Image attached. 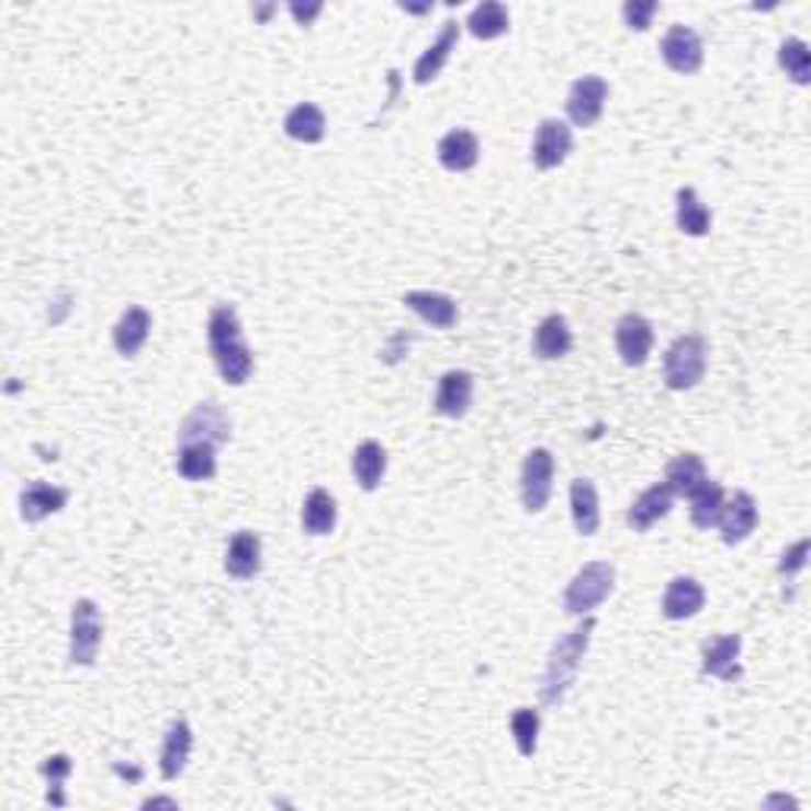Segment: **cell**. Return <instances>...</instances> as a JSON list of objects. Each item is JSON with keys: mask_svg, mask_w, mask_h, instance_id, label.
I'll list each match as a JSON object with an SVG mask.
<instances>
[{"mask_svg": "<svg viewBox=\"0 0 811 811\" xmlns=\"http://www.w3.org/2000/svg\"><path fill=\"white\" fill-rule=\"evenodd\" d=\"M206 339H210L213 362L219 368L225 384H232V387L248 384L254 374V356L251 346L245 342L241 320H238V314H235L232 305L213 308L210 324H206Z\"/></svg>", "mask_w": 811, "mask_h": 811, "instance_id": "cell-1", "label": "cell"}, {"mask_svg": "<svg viewBox=\"0 0 811 811\" xmlns=\"http://www.w3.org/2000/svg\"><path fill=\"white\" fill-rule=\"evenodd\" d=\"M593 628H596V618L584 616V621L567 631L564 638L555 641L552 653H549V663H545V672H542V685H539V700L545 707H555L564 691L574 685L577 678V669H581V660L587 656L589 638H593Z\"/></svg>", "mask_w": 811, "mask_h": 811, "instance_id": "cell-2", "label": "cell"}, {"mask_svg": "<svg viewBox=\"0 0 811 811\" xmlns=\"http://www.w3.org/2000/svg\"><path fill=\"white\" fill-rule=\"evenodd\" d=\"M612 589H616V567L609 561H589L564 589V612L577 618L593 616V609H599L612 596Z\"/></svg>", "mask_w": 811, "mask_h": 811, "instance_id": "cell-3", "label": "cell"}, {"mask_svg": "<svg viewBox=\"0 0 811 811\" xmlns=\"http://www.w3.org/2000/svg\"><path fill=\"white\" fill-rule=\"evenodd\" d=\"M666 387L669 391H691L707 374V339L700 334L678 336L663 362Z\"/></svg>", "mask_w": 811, "mask_h": 811, "instance_id": "cell-4", "label": "cell"}, {"mask_svg": "<svg viewBox=\"0 0 811 811\" xmlns=\"http://www.w3.org/2000/svg\"><path fill=\"white\" fill-rule=\"evenodd\" d=\"M102 646V616L92 599H77L70 612V663L92 666Z\"/></svg>", "mask_w": 811, "mask_h": 811, "instance_id": "cell-5", "label": "cell"}, {"mask_svg": "<svg viewBox=\"0 0 811 811\" xmlns=\"http://www.w3.org/2000/svg\"><path fill=\"white\" fill-rule=\"evenodd\" d=\"M552 482H555V457L552 450L536 448L523 460V476H520V495L527 514H542L552 498Z\"/></svg>", "mask_w": 811, "mask_h": 811, "instance_id": "cell-6", "label": "cell"}, {"mask_svg": "<svg viewBox=\"0 0 811 811\" xmlns=\"http://www.w3.org/2000/svg\"><path fill=\"white\" fill-rule=\"evenodd\" d=\"M232 438V419L223 413L219 403H196L194 413L181 421L178 428V444L206 441V444H228Z\"/></svg>", "mask_w": 811, "mask_h": 811, "instance_id": "cell-7", "label": "cell"}, {"mask_svg": "<svg viewBox=\"0 0 811 811\" xmlns=\"http://www.w3.org/2000/svg\"><path fill=\"white\" fill-rule=\"evenodd\" d=\"M606 102H609V83H606L602 77L589 74V77H581L577 83L571 86L564 109H567L571 124H577V127H593V124L602 117V112H606Z\"/></svg>", "mask_w": 811, "mask_h": 811, "instance_id": "cell-8", "label": "cell"}, {"mask_svg": "<svg viewBox=\"0 0 811 811\" xmlns=\"http://www.w3.org/2000/svg\"><path fill=\"white\" fill-rule=\"evenodd\" d=\"M574 149V134L571 127L559 121V117H545L539 127H536V137H532V166L539 171H552V168L564 166V159L571 156Z\"/></svg>", "mask_w": 811, "mask_h": 811, "instance_id": "cell-9", "label": "cell"}, {"mask_svg": "<svg viewBox=\"0 0 811 811\" xmlns=\"http://www.w3.org/2000/svg\"><path fill=\"white\" fill-rule=\"evenodd\" d=\"M660 55L666 60V67L675 70V74H698L700 64H703V42H700L695 29L672 26L663 35Z\"/></svg>", "mask_w": 811, "mask_h": 811, "instance_id": "cell-10", "label": "cell"}, {"mask_svg": "<svg viewBox=\"0 0 811 811\" xmlns=\"http://www.w3.org/2000/svg\"><path fill=\"white\" fill-rule=\"evenodd\" d=\"M653 324L641 314H624L616 327V349L621 362L631 368H641L653 352Z\"/></svg>", "mask_w": 811, "mask_h": 811, "instance_id": "cell-11", "label": "cell"}, {"mask_svg": "<svg viewBox=\"0 0 811 811\" xmlns=\"http://www.w3.org/2000/svg\"><path fill=\"white\" fill-rule=\"evenodd\" d=\"M473 391H476V381L470 371H448L441 381H438V393H435V413L444 416V419H463L473 406Z\"/></svg>", "mask_w": 811, "mask_h": 811, "instance_id": "cell-12", "label": "cell"}, {"mask_svg": "<svg viewBox=\"0 0 811 811\" xmlns=\"http://www.w3.org/2000/svg\"><path fill=\"white\" fill-rule=\"evenodd\" d=\"M720 530L726 545H742L757 527V502L748 492H735L729 502H723L720 510Z\"/></svg>", "mask_w": 811, "mask_h": 811, "instance_id": "cell-13", "label": "cell"}, {"mask_svg": "<svg viewBox=\"0 0 811 811\" xmlns=\"http://www.w3.org/2000/svg\"><path fill=\"white\" fill-rule=\"evenodd\" d=\"M263 564V545L260 536L251 530H238L225 549V574L235 581H254Z\"/></svg>", "mask_w": 811, "mask_h": 811, "instance_id": "cell-14", "label": "cell"}, {"mask_svg": "<svg viewBox=\"0 0 811 811\" xmlns=\"http://www.w3.org/2000/svg\"><path fill=\"white\" fill-rule=\"evenodd\" d=\"M672 504H675V492L666 482L650 485L638 502L628 507V527L634 532H646L653 523H660L663 517H669Z\"/></svg>", "mask_w": 811, "mask_h": 811, "instance_id": "cell-15", "label": "cell"}, {"mask_svg": "<svg viewBox=\"0 0 811 811\" xmlns=\"http://www.w3.org/2000/svg\"><path fill=\"white\" fill-rule=\"evenodd\" d=\"M191 748H194V732L188 726V720H174L166 732V745H162V757H159V774L162 780H178L191 761Z\"/></svg>", "mask_w": 811, "mask_h": 811, "instance_id": "cell-16", "label": "cell"}, {"mask_svg": "<svg viewBox=\"0 0 811 811\" xmlns=\"http://www.w3.org/2000/svg\"><path fill=\"white\" fill-rule=\"evenodd\" d=\"M703 602H707V593L695 577H675L663 593V616L669 621H685V618L698 616Z\"/></svg>", "mask_w": 811, "mask_h": 811, "instance_id": "cell-17", "label": "cell"}, {"mask_svg": "<svg viewBox=\"0 0 811 811\" xmlns=\"http://www.w3.org/2000/svg\"><path fill=\"white\" fill-rule=\"evenodd\" d=\"M403 305L413 314H419L425 324L438 327V330H450L457 324V317H460L457 302L444 292H406Z\"/></svg>", "mask_w": 811, "mask_h": 811, "instance_id": "cell-18", "label": "cell"}, {"mask_svg": "<svg viewBox=\"0 0 811 811\" xmlns=\"http://www.w3.org/2000/svg\"><path fill=\"white\" fill-rule=\"evenodd\" d=\"M67 492L64 488H57V485H48V482H29L26 488H23V495H20V517L26 520V523H38V520H45V517H52L57 510H64L67 507Z\"/></svg>", "mask_w": 811, "mask_h": 811, "instance_id": "cell-19", "label": "cell"}, {"mask_svg": "<svg viewBox=\"0 0 811 811\" xmlns=\"http://www.w3.org/2000/svg\"><path fill=\"white\" fill-rule=\"evenodd\" d=\"M739 653H742V634H723L710 644H703V672L717 675L723 682H735L742 678V666H739Z\"/></svg>", "mask_w": 811, "mask_h": 811, "instance_id": "cell-20", "label": "cell"}, {"mask_svg": "<svg viewBox=\"0 0 811 811\" xmlns=\"http://www.w3.org/2000/svg\"><path fill=\"white\" fill-rule=\"evenodd\" d=\"M574 346V336H571V327L561 314H549L539 327H536V336H532V352L536 359L542 362H559L571 352Z\"/></svg>", "mask_w": 811, "mask_h": 811, "instance_id": "cell-21", "label": "cell"}, {"mask_svg": "<svg viewBox=\"0 0 811 811\" xmlns=\"http://www.w3.org/2000/svg\"><path fill=\"white\" fill-rule=\"evenodd\" d=\"M457 42H460V23H457V20H448L444 29H441V35H438V42L416 60L413 80L419 86L431 83V80L444 70V64L450 60V52H457Z\"/></svg>", "mask_w": 811, "mask_h": 811, "instance_id": "cell-22", "label": "cell"}, {"mask_svg": "<svg viewBox=\"0 0 811 811\" xmlns=\"http://www.w3.org/2000/svg\"><path fill=\"white\" fill-rule=\"evenodd\" d=\"M149 330H153V317L146 308H127L121 314V320L114 324V349L117 356L124 359H134L146 346L149 339Z\"/></svg>", "mask_w": 811, "mask_h": 811, "instance_id": "cell-23", "label": "cell"}, {"mask_svg": "<svg viewBox=\"0 0 811 811\" xmlns=\"http://www.w3.org/2000/svg\"><path fill=\"white\" fill-rule=\"evenodd\" d=\"M438 162L448 171H470L478 162V137L466 127H457L438 143Z\"/></svg>", "mask_w": 811, "mask_h": 811, "instance_id": "cell-24", "label": "cell"}, {"mask_svg": "<svg viewBox=\"0 0 811 811\" xmlns=\"http://www.w3.org/2000/svg\"><path fill=\"white\" fill-rule=\"evenodd\" d=\"M178 476L188 482H206L216 476V444L206 441H191V444H178V457H174Z\"/></svg>", "mask_w": 811, "mask_h": 811, "instance_id": "cell-25", "label": "cell"}, {"mask_svg": "<svg viewBox=\"0 0 811 811\" xmlns=\"http://www.w3.org/2000/svg\"><path fill=\"white\" fill-rule=\"evenodd\" d=\"M675 225H678L682 235H691V238H700V235H707L713 228V216L700 203L695 188H682L675 194Z\"/></svg>", "mask_w": 811, "mask_h": 811, "instance_id": "cell-26", "label": "cell"}, {"mask_svg": "<svg viewBox=\"0 0 811 811\" xmlns=\"http://www.w3.org/2000/svg\"><path fill=\"white\" fill-rule=\"evenodd\" d=\"M571 514L574 527L581 536H596L599 530V495L589 478H574L571 482Z\"/></svg>", "mask_w": 811, "mask_h": 811, "instance_id": "cell-27", "label": "cell"}, {"mask_svg": "<svg viewBox=\"0 0 811 811\" xmlns=\"http://www.w3.org/2000/svg\"><path fill=\"white\" fill-rule=\"evenodd\" d=\"M282 131L299 143H320L327 134V117L314 105V102H302L292 112L285 114Z\"/></svg>", "mask_w": 811, "mask_h": 811, "instance_id": "cell-28", "label": "cell"}, {"mask_svg": "<svg viewBox=\"0 0 811 811\" xmlns=\"http://www.w3.org/2000/svg\"><path fill=\"white\" fill-rule=\"evenodd\" d=\"M703 482H707V466L698 453H678L666 466V485L682 498H691Z\"/></svg>", "mask_w": 811, "mask_h": 811, "instance_id": "cell-29", "label": "cell"}, {"mask_svg": "<svg viewBox=\"0 0 811 811\" xmlns=\"http://www.w3.org/2000/svg\"><path fill=\"white\" fill-rule=\"evenodd\" d=\"M302 530L308 536H330L336 530V502L327 488H314L302 504Z\"/></svg>", "mask_w": 811, "mask_h": 811, "instance_id": "cell-30", "label": "cell"}, {"mask_svg": "<svg viewBox=\"0 0 811 811\" xmlns=\"http://www.w3.org/2000/svg\"><path fill=\"white\" fill-rule=\"evenodd\" d=\"M387 473V450L378 441H362L352 453V476L362 485L364 492H374L381 478Z\"/></svg>", "mask_w": 811, "mask_h": 811, "instance_id": "cell-31", "label": "cell"}, {"mask_svg": "<svg viewBox=\"0 0 811 811\" xmlns=\"http://www.w3.org/2000/svg\"><path fill=\"white\" fill-rule=\"evenodd\" d=\"M466 29L476 35L478 42H492V38H502L504 32L510 29V13H507V7L498 3V0H485V3H478L476 10L470 13V20H466Z\"/></svg>", "mask_w": 811, "mask_h": 811, "instance_id": "cell-32", "label": "cell"}, {"mask_svg": "<svg viewBox=\"0 0 811 811\" xmlns=\"http://www.w3.org/2000/svg\"><path fill=\"white\" fill-rule=\"evenodd\" d=\"M723 502H726L723 485L707 478L698 492L691 495V523H695L698 530H710V527H717L720 510H723Z\"/></svg>", "mask_w": 811, "mask_h": 811, "instance_id": "cell-33", "label": "cell"}, {"mask_svg": "<svg viewBox=\"0 0 811 811\" xmlns=\"http://www.w3.org/2000/svg\"><path fill=\"white\" fill-rule=\"evenodd\" d=\"M780 67L792 83L806 86L811 80V55L802 38H786L780 45Z\"/></svg>", "mask_w": 811, "mask_h": 811, "instance_id": "cell-34", "label": "cell"}, {"mask_svg": "<svg viewBox=\"0 0 811 811\" xmlns=\"http://www.w3.org/2000/svg\"><path fill=\"white\" fill-rule=\"evenodd\" d=\"M510 732H514V742H517V752L520 755H536V745H539V710L517 707L514 717H510Z\"/></svg>", "mask_w": 811, "mask_h": 811, "instance_id": "cell-35", "label": "cell"}, {"mask_svg": "<svg viewBox=\"0 0 811 811\" xmlns=\"http://www.w3.org/2000/svg\"><path fill=\"white\" fill-rule=\"evenodd\" d=\"M42 774L48 777V802L57 806V809H64L67 806V799H64V780L74 774V761L67 755H52L45 764H42Z\"/></svg>", "mask_w": 811, "mask_h": 811, "instance_id": "cell-36", "label": "cell"}, {"mask_svg": "<svg viewBox=\"0 0 811 811\" xmlns=\"http://www.w3.org/2000/svg\"><path fill=\"white\" fill-rule=\"evenodd\" d=\"M656 13H660V3L656 0H628L624 10H621L624 23H628V29H634V32H646Z\"/></svg>", "mask_w": 811, "mask_h": 811, "instance_id": "cell-37", "label": "cell"}, {"mask_svg": "<svg viewBox=\"0 0 811 811\" xmlns=\"http://www.w3.org/2000/svg\"><path fill=\"white\" fill-rule=\"evenodd\" d=\"M806 564H809V539H799L796 545H789V549H786L777 571H780L784 577H796Z\"/></svg>", "mask_w": 811, "mask_h": 811, "instance_id": "cell-38", "label": "cell"}, {"mask_svg": "<svg viewBox=\"0 0 811 811\" xmlns=\"http://www.w3.org/2000/svg\"><path fill=\"white\" fill-rule=\"evenodd\" d=\"M289 10H292V16H295V20H299L302 26H308L311 20H314V16H317V13L324 10V7H320V3H314V7H299V3H292Z\"/></svg>", "mask_w": 811, "mask_h": 811, "instance_id": "cell-39", "label": "cell"}, {"mask_svg": "<svg viewBox=\"0 0 811 811\" xmlns=\"http://www.w3.org/2000/svg\"><path fill=\"white\" fill-rule=\"evenodd\" d=\"M153 806H168V809H178V802H174V799H146V802H143V809H153Z\"/></svg>", "mask_w": 811, "mask_h": 811, "instance_id": "cell-40", "label": "cell"}]
</instances>
